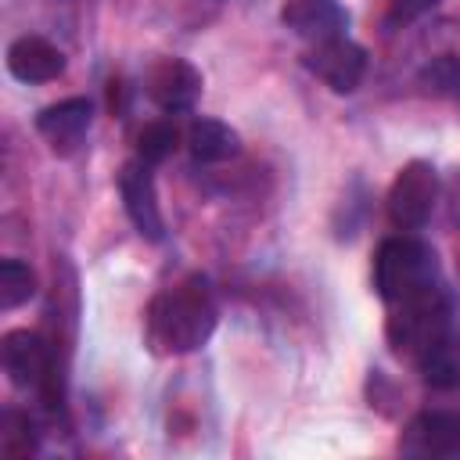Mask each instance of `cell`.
I'll return each mask as SVG.
<instances>
[{
	"instance_id": "cell-1",
	"label": "cell",
	"mask_w": 460,
	"mask_h": 460,
	"mask_svg": "<svg viewBox=\"0 0 460 460\" xmlns=\"http://www.w3.org/2000/svg\"><path fill=\"white\" fill-rule=\"evenodd\" d=\"M216 331V305L201 280H187L155 295L147 309V338L158 352H194Z\"/></svg>"
},
{
	"instance_id": "cell-2",
	"label": "cell",
	"mask_w": 460,
	"mask_h": 460,
	"mask_svg": "<svg viewBox=\"0 0 460 460\" xmlns=\"http://www.w3.org/2000/svg\"><path fill=\"white\" fill-rule=\"evenodd\" d=\"M374 288L385 302L402 305L438 288V259L424 241L392 237L377 248L374 259Z\"/></svg>"
},
{
	"instance_id": "cell-3",
	"label": "cell",
	"mask_w": 460,
	"mask_h": 460,
	"mask_svg": "<svg viewBox=\"0 0 460 460\" xmlns=\"http://www.w3.org/2000/svg\"><path fill=\"white\" fill-rule=\"evenodd\" d=\"M435 198H438V176L431 162H406L399 169V176L392 180L388 190V216L395 226L402 230H420L431 212H435Z\"/></svg>"
},
{
	"instance_id": "cell-4",
	"label": "cell",
	"mask_w": 460,
	"mask_h": 460,
	"mask_svg": "<svg viewBox=\"0 0 460 460\" xmlns=\"http://www.w3.org/2000/svg\"><path fill=\"white\" fill-rule=\"evenodd\" d=\"M449 331V305L442 298V291H428L413 302H402V313L392 316L388 323V338L399 352H420L428 341H435L438 334Z\"/></svg>"
},
{
	"instance_id": "cell-5",
	"label": "cell",
	"mask_w": 460,
	"mask_h": 460,
	"mask_svg": "<svg viewBox=\"0 0 460 460\" xmlns=\"http://www.w3.org/2000/svg\"><path fill=\"white\" fill-rule=\"evenodd\" d=\"M302 65L316 79H323L334 93H352L367 75V50L359 43H352L349 36H334V40L313 43L302 54Z\"/></svg>"
},
{
	"instance_id": "cell-6",
	"label": "cell",
	"mask_w": 460,
	"mask_h": 460,
	"mask_svg": "<svg viewBox=\"0 0 460 460\" xmlns=\"http://www.w3.org/2000/svg\"><path fill=\"white\" fill-rule=\"evenodd\" d=\"M119 194H122V208H126L129 223L137 226V234L147 237V241H162L165 237V219H162V208H158L155 176H151L144 158H133L119 169Z\"/></svg>"
},
{
	"instance_id": "cell-7",
	"label": "cell",
	"mask_w": 460,
	"mask_h": 460,
	"mask_svg": "<svg viewBox=\"0 0 460 460\" xmlns=\"http://www.w3.org/2000/svg\"><path fill=\"white\" fill-rule=\"evenodd\" d=\"M144 86L162 111H190L201 97V72L183 58H162L147 68Z\"/></svg>"
},
{
	"instance_id": "cell-8",
	"label": "cell",
	"mask_w": 460,
	"mask_h": 460,
	"mask_svg": "<svg viewBox=\"0 0 460 460\" xmlns=\"http://www.w3.org/2000/svg\"><path fill=\"white\" fill-rule=\"evenodd\" d=\"M90 122H93V104L86 97H68V101H58L50 108H43L36 115V129L40 137L58 151V155H72L83 137L90 133Z\"/></svg>"
},
{
	"instance_id": "cell-9",
	"label": "cell",
	"mask_w": 460,
	"mask_h": 460,
	"mask_svg": "<svg viewBox=\"0 0 460 460\" xmlns=\"http://www.w3.org/2000/svg\"><path fill=\"white\" fill-rule=\"evenodd\" d=\"M402 449L413 456H456L460 453V413L453 410L417 413L402 435Z\"/></svg>"
},
{
	"instance_id": "cell-10",
	"label": "cell",
	"mask_w": 460,
	"mask_h": 460,
	"mask_svg": "<svg viewBox=\"0 0 460 460\" xmlns=\"http://www.w3.org/2000/svg\"><path fill=\"white\" fill-rule=\"evenodd\" d=\"M4 370L18 388H43L50 377V349L36 331L4 334Z\"/></svg>"
},
{
	"instance_id": "cell-11",
	"label": "cell",
	"mask_w": 460,
	"mask_h": 460,
	"mask_svg": "<svg viewBox=\"0 0 460 460\" xmlns=\"http://www.w3.org/2000/svg\"><path fill=\"white\" fill-rule=\"evenodd\" d=\"M280 22L309 43H323V40L345 36L349 11L338 0H288L280 11Z\"/></svg>"
},
{
	"instance_id": "cell-12",
	"label": "cell",
	"mask_w": 460,
	"mask_h": 460,
	"mask_svg": "<svg viewBox=\"0 0 460 460\" xmlns=\"http://www.w3.org/2000/svg\"><path fill=\"white\" fill-rule=\"evenodd\" d=\"M7 68L22 83H54L65 72V54L43 36H18L7 47Z\"/></svg>"
},
{
	"instance_id": "cell-13",
	"label": "cell",
	"mask_w": 460,
	"mask_h": 460,
	"mask_svg": "<svg viewBox=\"0 0 460 460\" xmlns=\"http://www.w3.org/2000/svg\"><path fill=\"white\" fill-rule=\"evenodd\" d=\"M417 370L431 388H456L460 385V334L446 331L417 352Z\"/></svg>"
},
{
	"instance_id": "cell-14",
	"label": "cell",
	"mask_w": 460,
	"mask_h": 460,
	"mask_svg": "<svg viewBox=\"0 0 460 460\" xmlns=\"http://www.w3.org/2000/svg\"><path fill=\"white\" fill-rule=\"evenodd\" d=\"M187 151L201 165L226 162V158H234L241 151V137L219 119H194L190 129H187Z\"/></svg>"
},
{
	"instance_id": "cell-15",
	"label": "cell",
	"mask_w": 460,
	"mask_h": 460,
	"mask_svg": "<svg viewBox=\"0 0 460 460\" xmlns=\"http://www.w3.org/2000/svg\"><path fill=\"white\" fill-rule=\"evenodd\" d=\"M36 295V273L22 259L0 262V309H18Z\"/></svg>"
},
{
	"instance_id": "cell-16",
	"label": "cell",
	"mask_w": 460,
	"mask_h": 460,
	"mask_svg": "<svg viewBox=\"0 0 460 460\" xmlns=\"http://www.w3.org/2000/svg\"><path fill=\"white\" fill-rule=\"evenodd\" d=\"M176 147V126L172 122H147L137 137V158H144L147 165H158L172 155Z\"/></svg>"
},
{
	"instance_id": "cell-17",
	"label": "cell",
	"mask_w": 460,
	"mask_h": 460,
	"mask_svg": "<svg viewBox=\"0 0 460 460\" xmlns=\"http://www.w3.org/2000/svg\"><path fill=\"white\" fill-rule=\"evenodd\" d=\"M424 79L435 83V90H460V61L456 58H438L435 65L424 68Z\"/></svg>"
},
{
	"instance_id": "cell-18",
	"label": "cell",
	"mask_w": 460,
	"mask_h": 460,
	"mask_svg": "<svg viewBox=\"0 0 460 460\" xmlns=\"http://www.w3.org/2000/svg\"><path fill=\"white\" fill-rule=\"evenodd\" d=\"M442 0H388V7H392V14L395 18H420V14H428L431 7H438Z\"/></svg>"
}]
</instances>
